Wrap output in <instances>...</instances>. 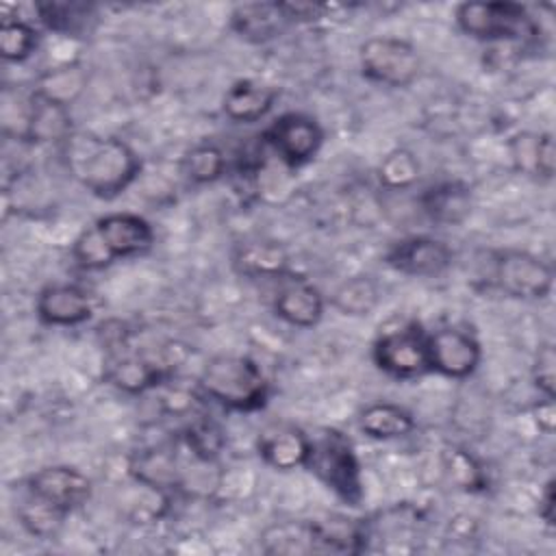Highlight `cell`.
Wrapping results in <instances>:
<instances>
[{"instance_id": "cell-1", "label": "cell", "mask_w": 556, "mask_h": 556, "mask_svg": "<svg viewBox=\"0 0 556 556\" xmlns=\"http://www.w3.org/2000/svg\"><path fill=\"white\" fill-rule=\"evenodd\" d=\"M63 152L72 176L96 198H119L139 176L141 159L117 137L74 132L63 141Z\"/></svg>"}, {"instance_id": "cell-2", "label": "cell", "mask_w": 556, "mask_h": 556, "mask_svg": "<svg viewBox=\"0 0 556 556\" xmlns=\"http://www.w3.org/2000/svg\"><path fill=\"white\" fill-rule=\"evenodd\" d=\"M154 243L152 224L128 211L106 213L85 228L72 243V258L80 269L96 271L113 265L117 258L143 254Z\"/></svg>"}, {"instance_id": "cell-3", "label": "cell", "mask_w": 556, "mask_h": 556, "mask_svg": "<svg viewBox=\"0 0 556 556\" xmlns=\"http://www.w3.org/2000/svg\"><path fill=\"white\" fill-rule=\"evenodd\" d=\"M198 387L204 397L237 413L258 410L269 400V380L261 365L241 354L208 358L198 376Z\"/></svg>"}, {"instance_id": "cell-4", "label": "cell", "mask_w": 556, "mask_h": 556, "mask_svg": "<svg viewBox=\"0 0 556 556\" xmlns=\"http://www.w3.org/2000/svg\"><path fill=\"white\" fill-rule=\"evenodd\" d=\"M460 33L486 43H528L539 37V24L526 4L508 0H471L454 9Z\"/></svg>"}, {"instance_id": "cell-5", "label": "cell", "mask_w": 556, "mask_h": 556, "mask_svg": "<svg viewBox=\"0 0 556 556\" xmlns=\"http://www.w3.org/2000/svg\"><path fill=\"white\" fill-rule=\"evenodd\" d=\"M304 469H308L326 489H330L345 504H361V463L352 441L343 432L326 428L319 434H313Z\"/></svg>"}, {"instance_id": "cell-6", "label": "cell", "mask_w": 556, "mask_h": 556, "mask_svg": "<svg viewBox=\"0 0 556 556\" xmlns=\"http://www.w3.org/2000/svg\"><path fill=\"white\" fill-rule=\"evenodd\" d=\"M361 74L384 87H408L421 72L417 48L400 37H369L358 46Z\"/></svg>"}, {"instance_id": "cell-7", "label": "cell", "mask_w": 556, "mask_h": 556, "mask_svg": "<svg viewBox=\"0 0 556 556\" xmlns=\"http://www.w3.org/2000/svg\"><path fill=\"white\" fill-rule=\"evenodd\" d=\"M371 361L391 378L410 380L424 376L430 371L428 332L417 321L384 330L371 345Z\"/></svg>"}, {"instance_id": "cell-8", "label": "cell", "mask_w": 556, "mask_h": 556, "mask_svg": "<svg viewBox=\"0 0 556 556\" xmlns=\"http://www.w3.org/2000/svg\"><path fill=\"white\" fill-rule=\"evenodd\" d=\"M495 287L515 300H545L554 287L549 263L526 250H500L493 256Z\"/></svg>"}, {"instance_id": "cell-9", "label": "cell", "mask_w": 556, "mask_h": 556, "mask_svg": "<svg viewBox=\"0 0 556 556\" xmlns=\"http://www.w3.org/2000/svg\"><path fill=\"white\" fill-rule=\"evenodd\" d=\"M261 141L289 169L311 163L324 143V128L304 113H285L261 135Z\"/></svg>"}, {"instance_id": "cell-10", "label": "cell", "mask_w": 556, "mask_h": 556, "mask_svg": "<svg viewBox=\"0 0 556 556\" xmlns=\"http://www.w3.org/2000/svg\"><path fill=\"white\" fill-rule=\"evenodd\" d=\"M428 358L430 371L463 380L478 369L482 361V348L469 330L458 326H443L434 332H428Z\"/></svg>"}, {"instance_id": "cell-11", "label": "cell", "mask_w": 556, "mask_h": 556, "mask_svg": "<svg viewBox=\"0 0 556 556\" xmlns=\"http://www.w3.org/2000/svg\"><path fill=\"white\" fill-rule=\"evenodd\" d=\"M26 491L61 513L70 515L85 506L91 497V480L76 467L70 465H48L33 471L26 478Z\"/></svg>"}, {"instance_id": "cell-12", "label": "cell", "mask_w": 556, "mask_h": 556, "mask_svg": "<svg viewBox=\"0 0 556 556\" xmlns=\"http://www.w3.org/2000/svg\"><path fill=\"white\" fill-rule=\"evenodd\" d=\"M452 248L428 235H413L391 243L384 252V263L404 276L434 278L452 265Z\"/></svg>"}, {"instance_id": "cell-13", "label": "cell", "mask_w": 556, "mask_h": 556, "mask_svg": "<svg viewBox=\"0 0 556 556\" xmlns=\"http://www.w3.org/2000/svg\"><path fill=\"white\" fill-rule=\"evenodd\" d=\"M35 313L39 321H43L46 326L70 328V326H80L89 321L93 315V304L85 289L61 282V285H48L39 291L35 302Z\"/></svg>"}, {"instance_id": "cell-14", "label": "cell", "mask_w": 556, "mask_h": 556, "mask_svg": "<svg viewBox=\"0 0 556 556\" xmlns=\"http://www.w3.org/2000/svg\"><path fill=\"white\" fill-rule=\"evenodd\" d=\"M291 24L282 2H243L230 13V28L248 43H267Z\"/></svg>"}, {"instance_id": "cell-15", "label": "cell", "mask_w": 556, "mask_h": 556, "mask_svg": "<svg viewBox=\"0 0 556 556\" xmlns=\"http://www.w3.org/2000/svg\"><path fill=\"white\" fill-rule=\"evenodd\" d=\"M326 298L304 278H291L274 295V313L293 328H313L321 321Z\"/></svg>"}, {"instance_id": "cell-16", "label": "cell", "mask_w": 556, "mask_h": 556, "mask_svg": "<svg viewBox=\"0 0 556 556\" xmlns=\"http://www.w3.org/2000/svg\"><path fill=\"white\" fill-rule=\"evenodd\" d=\"M311 434L293 426H271L261 432L256 450L261 460L276 471H291L306 465Z\"/></svg>"}, {"instance_id": "cell-17", "label": "cell", "mask_w": 556, "mask_h": 556, "mask_svg": "<svg viewBox=\"0 0 556 556\" xmlns=\"http://www.w3.org/2000/svg\"><path fill=\"white\" fill-rule=\"evenodd\" d=\"M74 135L70 106L28 93V111L22 141L28 143H63Z\"/></svg>"}, {"instance_id": "cell-18", "label": "cell", "mask_w": 556, "mask_h": 556, "mask_svg": "<svg viewBox=\"0 0 556 556\" xmlns=\"http://www.w3.org/2000/svg\"><path fill=\"white\" fill-rule=\"evenodd\" d=\"M421 213L441 226H458L471 215V189L460 180H443L424 189L417 198Z\"/></svg>"}, {"instance_id": "cell-19", "label": "cell", "mask_w": 556, "mask_h": 556, "mask_svg": "<svg viewBox=\"0 0 556 556\" xmlns=\"http://www.w3.org/2000/svg\"><path fill=\"white\" fill-rule=\"evenodd\" d=\"M232 269L245 278H282L289 271V252L274 239H252L232 250Z\"/></svg>"}, {"instance_id": "cell-20", "label": "cell", "mask_w": 556, "mask_h": 556, "mask_svg": "<svg viewBox=\"0 0 556 556\" xmlns=\"http://www.w3.org/2000/svg\"><path fill=\"white\" fill-rule=\"evenodd\" d=\"M278 100V89L258 80H237L232 83L226 93L222 109L228 119L239 122V124H252L263 119L276 104Z\"/></svg>"}, {"instance_id": "cell-21", "label": "cell", "mask_w": 556, "mask_h": 556, "mask_svg": "<svg viewBox=\"0 0 556 556\" xmlns=\"http://www.w3.org/2000/svg\"><path fill=\"white\" fill-rule=\"evenodd\" d=\"M515 167L539 180H552L556 169V148L552 132H519L508 143Z\"/></svg>"}, {"instance_id": "cell-22", "label": "cell", "mask_w": 556, "mask_h": 556, "mask_svg": "<svg viewBox=\"0 0 556 556\" xmlns=\"http://www.w3.org/2000/svg\"><path fill=\"white\" fill-rule=\"evenodd\" d=\"M169 367L165 363L146 358V356H122L115 358L109 367L104 378L128 395H141L154 387H159L167 378Z\"/></svg>"}, {"instance_id": "cell-23", "label": "cell", "mask_w": 556, "mask_h": 556, "mask_svg": "<svg viewBox=\"0 0 556 556\" xmlns=\"http://www.w3.org/2000/svg\"><path fill=\"white\" fill-rule=\"evenodd\" d=\"M128 476L132 480L172 491L182 484V469L178 456L172 450H143L130 456Z\"/></svg>"}, {"instance_id": "cell-24", "label": "cell", "mask_w": 556, "mask_h": 556, "mask_svg": "<svg viewBox=\"0 0 556 556\" xmlns=\"http://www.w3.org/2000/svg\"><path fill=\"white\" fill-rule=\"evenodd\" d=\"M358 430L369 439L393 441L415 430V417L400 404L374 402L361 410Z\"/></svg>"}, {"instance_id": "cell-25", "label": "cell", "mask_w": 556, "mask_h": 556, "mask_svg": "<svg viewBox=\"0 0 556 556\" xmlns=\"http://www.w3.org/2000/svg\"><path fill=\"white\" fill-rule=\"evenodd\" d=\"M87 87V72L80 63L76 61H67L61 65H54L50 70H46L43 74H39V78L33 85V93H37L39 98H46L50 102L63 104V106H72L80 93Z\"/></svg>"}, {"instance_id": "cell-26", "label": "cell", "mask_w": 556, "mask_h": 556, "mask_svg": "<svg viewBox=\"0 0 556 556\" xmlns=\"http://www.w3.org/2000/svg\"><path fill=\"white\" fill-rule=\"evenodd\" d=\"M328 304L343 317H367L380 304V287L369 274H356L334 287Z\"/></svg>"}, {"instance_id": "cell-27", "label": "cell", "mask_w": 556, "mask_h": 556, "mask_svg": "<svg viewBox=\"0 0 556 556\" xmlns=\"http://www.w3.org/2000/svg\"><path fill=\"white\" fill-rule=\"evenodd\" d=\"M267 554H315V521H280L261 534Z\"/></svg>"}, {"instance_id": "cell-28", "label": "cell", "mask_w": 556, "mask_h": 556, "mask_svg": "<svg viewBox=\"0 0 556 556\" xmlns=\"http://www.w3.org/2000/svg\"><path fill=\"white\" fill-rule=\"evenodd\" d=\"M122 508L132 523L146 526L161 521L169 510V491L132 480V486L122 497Z\"/></svg>"}, {"instance_id": "cell-29", "label": "cell", "mask_w": 556, "mask_h": 556, "mask_svg": "<svg viewBox=\"0 0 556 556\" xmlns=\"http://www.w3.org/2000/svg\"><path fill=\"white\" fill-rule=\"evenodd\" d=\"M35 11L37 20L48 30L67 37L85 30L87 22L93 17V7L83 2H39Z\"/></svg>"}, {"instance_id": "cell-30", "label": "cell", "mask_w": 556, "mask_h": 556, "mask_svg": "<svg viewBox=\"0 0 556 556\" xmlns=\"http://www.w3.org/2000/svg\"><path fill=\"white\" fill-rule=\"evenodd\" d=\"M39 46L37 28L22 17H4L0 26V54L7 63H22Z\"/></svg>"}, {"instance_id": "cell-31", "label": "cell", "mask_w": 556, "mask_h": 556, "mask_svg": "<svg viewBox=\"0 0 556 556\" xmlns=\"http://www.w3.org/2000/svg\"><path fill=\"white\" fill-rule=\"evenodd\" d=\"M180 167L189 182L211 185L226 174V156L213 143H198L182 156Z\"/></svg>"}, {"instance_id": "cell-32", "label": "cell", "mask_w": 556, "mask_h": 556, "mask_svg": "<svg viewBox=\"0 0 556 556\" xmlns=\"http://www.w3.org/2000/svg\"><path fill=\"white\" fill-rule=\"evenodd\" d=\"M378 180L384 189L404 191L419 178V161L408 148H393L378 163Z\"/></svg>"}, {"instance_id": "cell-33", "label": "cell", "mask_w": 556, "mask_h": 556, "mask_svg": "<svg viewBox=\"0 0 556 556\" xmlns=\"http://www.w3.org/2000/svg\"><path fill=\"white\" fill-rule=\"evenodd\" d=\"M67 515L59 508L50 506L48 502L30 495L26 491V500L17 506V519L24 526V530L37 539H52L59 528L63 526V519Z\"/></svg>"}, {"instance_id": "cell-34", "label": "cell", "mask_w": 556, "mask_h": 556, "mask_svg": "<svg viewBox=\"0 0 556 556\" xmlns=\"http://www.w3.org/2000/svg\"><path fill=\"white\" fill-rule=\"evenodd\" d=\"M182 443L191 456L213 463L215 456L224 447V432L217 424L200 419V421H193L191 426H187V430L182 434Z\"/></svg>"}, {"instance_id": "cell-35", "label": "cell", "mask_w": 556, "mask_h": 556, "mask_svg": "<svg viewBox=\"0 0 556 556\" xmlns=\"http://www.w3.org/2000/svg\"><path fill=\"white\" fill-rule=\"evenodd\" d=\"M445 471L450 476V480L465 489V491H480L484 486V473L482 467L478 465V460L460 450V447H452L445 454Z\"/></svg>"}, {"instance_id": "cell-36", "label": "cell", "mask_w": 556, "mask_h": 556, "mask_svg": "<svg viewBox=\"0 0 556 556\" xmlns=\"http://www.w3.org/2000/svg\"><path fill=\"white\" fill-rule=\"evenodd\" d=\"M532 384L543 397H556V352L552 343L541 345L534 356Z\"/></svg>"}, {"instance_id": "cell-37", "label": "cell", "mask_w": 556, "mask_h": 556, "mask_svg": "<svg viewBox=\"0 0 556 556\" xmlns=\"http://www.w3.org/2000/svg\"><path fill=\"white\" fill-rule=\"evenodd\" d=\"M532 415H534V421L539 426L541 432L545 434H552L554 428H556V404H554V397H543L532 406Z\"/></svg>"}, {"instance_id": "cell-38", "label": "cell", "mask_w": 556, "mask_h": 556, "mask_svg": "<svg viewBox=\"0 0 556 556\" xmlns=\"http://www.w3.org/2000/svg\"><path fill=\"white\" fill-rule=\"evenodd\" d=\"M554 502H556V495H554V478H549L539 495V517L543 519V523L547 528H554Z\"/></svg>"}]
</instances>
